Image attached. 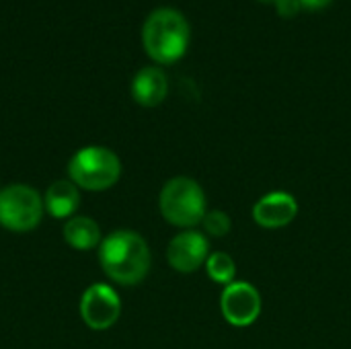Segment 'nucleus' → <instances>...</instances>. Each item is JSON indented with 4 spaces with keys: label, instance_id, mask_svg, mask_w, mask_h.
Returning <instances> with one entry per match:
<instances>
[{
    "label": "nucleus",
    "instance_id": "f257e3e1",
    "mask_svg": "<svg viewBox=\"0 0 351 349\" xmlns=\"http://www.w3.org/2000/svg\"><path fill=\"white\" fill-rule=\"evenodd\" d=\"M99 261L105 276L121 286L140 284L150 269V249L134 230H115L101 241Z\"/></svg>",
    "mask_w": 351,
    "mask_h": 349
},
{
    "label": "nucleus",
    "instance_id": "f03ea898",
    "mask_svg": "<svg viewBox=\"0 0 351 349\" xmlns=\"http://www.w3.org/2000/svg\"><path fill=\"white\" fill-rule=\"evenodd\" d=\"M142 41L146 53L158 64H175L189 45V23L175 8H156L148 14Z\"/></svg>",
    "mask_w": 351,
    "mask_h": 349
},
{
    "label": "nucleus",
    "instance_id": "7ed1b4c3",
    "mask_svg": "<svg viewBox=\"0 0 351 349\" xmlns=\"http://www.w3.org/2000/svg\"><path fill=\"white\" fill-rule=\"evenodd\" d=\"M158 204L162 218L179 228H193L202 224L208 214L206 193L202 185L189 177H175L167 181Z\"/></svg>",
    "mask_w": 351,
    "mask_h": 349
},
{
    "label": "nucleus",
    "instance_id": "20e7f679",
    "mask_svg": "<svg viewBox=\"0 0 351 349\" xmlns=\"http://www.w3.org/2000/svg\"><path fill=\"white\" fill-rule=\"evenodd\" d=\"M70 181L88 191H103L113 187L121 177V163L117 154L105 146L80 148L68 163Z\"/></svg>",
    "mask_w": 351,
    "mask_h": 349
},
{
    "label": "nucleus",
    "instance_id": "39448f33",
    "mask_svg": "<svg viewBox=\"0 0 351 349\" xmlns=\"http://www.w3.org/2000/svg\"><path fill=\"white\" fill-rule=\"evenodd\" d=\"M43 200L29 185H8L0 189V224L12 232H29L43 218Z\"/></svg>",
    "mask_w": 351,
    "mask_h": 349
},
{
    "label": "nucleus",
    "instance_id": "423d86ee",
    "mask_svg": "<svg viewBox=\"0 0 351 349\" xmlns=\"http://www.w3.org/2000/svg\"><path fill=\"white\" fill-rule=\"evenodd\" d=\"M121 315V300L111 286L93 284L80 298V317L86 327L105 331L117 323Z\"/></svg>",
    "mask_w": 351,
    "mask_h": 349
},
{
    "label": "nucleus",
    "instance_id": "0eeeda50",
    "mask_svg": "<svg viewBox=\"0 0 351 349\" xmlns=\"http://www.w3.org/2000/svg\"><path fill=\"white\" fill-rule=\"evenodd\" d=\"M220 311L230 325L249 327L261 315V296L255 286L247 282H232L222 292Z\"/></svg>",
    "mask_w": 351,
    "mask_h": 349
},
{
    "label": "nucleus",
    "instance_id": "6e6552de",
    "mask_svg": "<svg viewBox=\"0 0 351 349\" xmlns=\"http://www.w3.org/2000/svg\"><path fill=\"white\" fill-rule=\"evenodd\" d=\"M210 257V243L208 239L197 230H185L179 232L167 249L169 265L181 274H193L202 265H206Z\"/></svg>",
    "mask_w": 351,
    "mask_h": 349
},
{
    "label": "nucleus",
    "instance_id": "1a4fd4ad",
    "mask_svg": "<svg viewBox=\"0 0 351 349\" xmlns=\"http://www.w3.org/2000/svg\"><path fill=\"white\" fill-rule=\"evenodd\" d=\"M298 214V202L292 193L286 191H271L263 195L253 206V220L261 228H284L288 226Z\"/></svg>",
    "mask_w": 351,
    "mask_h": 349
},
{
    "label": "nucleus",
    "instance_id": "9d476101",
    "mask_svg": "<svg viewBox=\"0 0 351 349\" xmlns=\"http://www.w3.org/2000/svg\"><path fill=\"white\" fill-rule=\"evenodd\" d=\"M169 93V80L160 68H142L132 80V97L142 107H156Z\"/></svg>",
    "mask_w": 351,
    "mask_h": 349
},
{
    "label": "nucleus",
    "instance_id": "9b49d317",
    "mask_svg": "<svg viewBox=\"0 0 351 349\" xmlns=\"http://www.w3.org/2000/svg\"><path fill=\"white\" fill-rule=\"evenodd\" d=\"M43 206L53 218L70 220L80 206V191L72 181H53L45 191Z\"/></svg>",
    "mask_w": 351,
    "mask_h": 349
},
{
    "label": "nucleus",
    "instance_id": "f8f14e48",
    "mask_svg": "<svg viewBox=\"0 0 351 349\" xmlns=\"http://www.w3.org/2000/svg\"><path fill=\"white\" fill-rule=\"evenodd\" d=\"M64 241L76 251H90L101 243V228L88 216H72L64 224Z\"/></svg>",
    "mask_w": 351,
    "mask_h": 349
},
{
    "label": "nucleus",
    "instance_id": "ddd939ff",
    "mask_svg": "<svg viewBox=\"0 0 351 349\" xmlns=\"http://www.w3.org/2000/svg\"><path fill=\"white\" fill-rule=\"evenodd\" d=\"M206 272L210 276L212 282L220 284V286H230L237 278V263L228 253H212L206 261Z\"/></svg>",
    "mask_w": 351,
    "mask_h": 349
},
{
    "label": "nucleus",
    "instance_id": "4468645a",
    "mask_svg": "<svg viewBox=\"0 0 351 349\" xmlns=\"http://www.w3.org/2000/svg\"><path fill=\"white\" fill-rule=\"evenodd\" d=\"M202 224H204V228H206V232L210 237H226L230 232V226H232L230 216L226 212H222V210L208 212Z\"/></svg>",
    "mask_w": 351,
    "mask_h": 349
},
{
    "label": "nucleus",
    "instance_id": "2eb2a0df",
    "mask_svg": "<svg viewBox=\"0 0 351 349\" xmlns=\"http://www.w3.org/2000/svg\"><path fill=\"white\" fill-rule=\"evenodd\" d=\"M276 8H278V14L284 16V19H290V16H296L302 6H300V0H274Z\"/></svg>",
    "mask_w": 351,
    "mask_h": 349
},
{
    "label": "nucleus",
    "instance_id": "dca6fc26",
    "mask_svg": "<svg viewBox=\"0 0 351 349\" xmlns=\"http://www.w3.org/2000/svg\"><path fill=\"white\" fill-rule=\"evenodd\" d=\"M333 0H300V6L308 12H319L323 8H327Z\"/></svg>",
    "mask_w": 351,
    "mask_h": 349
},
{
    "label": "nucleus",
    "instance_id": "f3484780",
    "mask_svg": "<svg viewBox=\"0 0 351 349\" xmlns=\"http://www.w3.org/2000/svg\"><path fill=\"white\" fill-rule=\"evenodd\" d=\"M263 2H269V0H263ZM271 2H274V0H271Z\"/></svg>",
    "mask_w": 351,
    "mask_h": 349
}]
</instances>
